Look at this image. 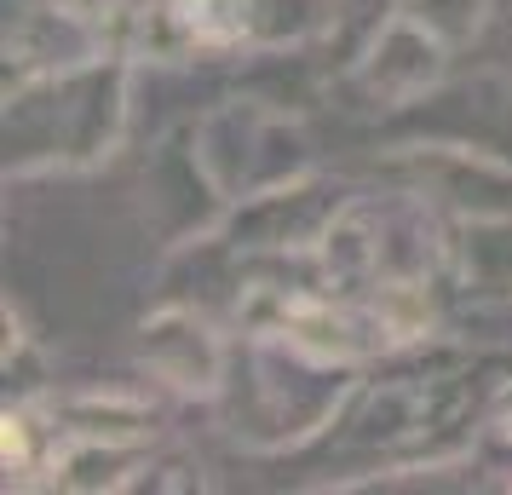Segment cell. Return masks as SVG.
<instances>
[{"mask_svg": "<svg viewBox=\"0 0 512 495\" xmlns=\"http://www.w3.org/2000/svg\"><path fill=\"white\" fill-rule=\"evenodd\" d=\"M127 64L133 58L104 52L81 70L6 87V173L104 162L127 133Z\"/></svg>", "mask_w": 512, "mask_h": 495, "instance_id": "cell-1", "label": "cell"}, {"mask_svg": "<svg viewBox=\"0 0 512 495\" xmlns=\"http://www.w3.org/2000/svg\"><path fill=\"white\" fill-rule=\"evenodd\" d=\"M357 369L294 352L277 334H248L242 352L231 346V369L219 386V403L231 415V432L254 449H288L334 426L340 403L351 398Z\"/></svg>", "mask_w": 512, "mask_h": 495, "instance_id": "cell-2", "label": "cell"}, {"mask_svg": "<svg viewBox=\"0 0 512 495\" xmlns=\"http://www.w3.org/2000/svg\"><path fill=\"white\" fill-rule=\"evenodd\" d=\"M196 139V156L208 167L213 190L225 196V208L242 202V196H259V190L294 185L311 173V139L305 127L288 110H271L259 98H236V104H219L190 127Z\"/></svg>", "mask_w": 512, "mask_h": 495, "instance_id": "cell-3", "label": "cell"}, {"mask_svg": "<svg viewBox=\"0 0 512 495\" xmlns=\"http://www.w3.org/2000/svg\"><path fill=\"white\" fill-rule=\"evenodd\" d=\"M346 208L340 190L328 196V185H317L311 173L294 179V185L259 190V196H242L225 208L219 219V236L242 248V254H300V248H317L328 231V219Z\"/></svg>", "mask_w": 512, "mask_h": 495, "instance_id": "cell-4", "label": "cell"}, {"mask_svg": "<svg viewBox=\"0 0 512 495\" xmlns=\"http://www.w3.org/2000/svg\"><path fill=\"white\" fill-rule=\"evenodd\" d=\"M449 58H455V52L443 47L420 18H409V12L397 6L392 18H386V29L374 35L369 52H363L346 75L369 104H415V98H426L443 81Z\"/></svg>", "mask_w": 512, "mask_h": 495, "instance_id": "cell-5", "label": "cell"}, {"mask_svg": "<svg viewBox=\"0 0 512 495\" xmlns=\"http://www.w3.org/2000/svg\"><path fill=\"white\" fill-rule=\"evenodd\" d=\"M139 357L162 386L185 392V398H219L225 369H231V346H225V340L213 334L208 317L196 306H185V300L162 306L139 329Z\"/></svg>", "mask_w": 512, "mask_h": 495, "instance_id": "cell-6", "label": "cell"}, {"mask_svg": "<svg viewBox=\"0 0 512 495\" xmlns=\"http://www.w3.org/2000/svg\"><path fill=\"white\" fill-rule=\"evenodd\" d=\"M403 162L415 173L409 190L432 196L449 219H507L512 213V167L484 150L432 144V150H409Z\"/></svg>", "mask_w": 512, "mask_h": 495, "instance_id": "cell-7", "label": "cell"}, {"mask_svg": "<svg viewBox=\"0 0 512 495\" xmlns=\"http://www.w3.org/2000/svg\"><path fill=\"white\" fill-rule=\"evenodd\" d=\"M104 58V35L93 24H81L75 12H64L58 0L35 6L18 18V29L6 35V64H12V87L29 75H64Z\"/></svg>", "mask_w": 512, "mask_h": 495, "instance_id": "cell-8", "label": "cell"}, {"mask_svg": "<svg viewBox=\"0 0 512 495\" xmlns=\"http://www.w3.org/2000/svg\"><path fill=\"white\" fill-rule=\"evenodd\" d=\"M64 438H104V444H150L162 415L144 398L127 392H70V398H41Z\"/></svg>", "mask_w": 512, "mask_h": 495, "instance_id": "cell-9", "label": "cell"}, {"mask_svg": "<svg viewBox=\"0 0 512 495\" xmlns=\"http://www.w3.org/2000/svg\"><path fill=\"white\" fill-rule=\"evenodd\" d=\"M150 444H104V438H64L58 467H52V490L98 495V490H127L133 472L144 467Z\"/></svg>", "mask_w": 512, "mask_h": 495, "instance_id": "cell-10", "label": "cell"}, {"mask_svg": "<svg viewBox=\"0 0 512 495\" xmlns=\"http://www.w3.org/2000/svg\"><path fill=\"white\" fill-rule=\"evenodd\" d=\"M455 265L478 294H512V213L507 219H455Z\"/></svg>", "mask_w": 512, "mask_h": 495, "instance_id": "cell-11", "label": "cell"}, {"mask_svg": "<svg viewBox=\"0 0 512 495\" xmlns=\"http://www.w3.org/2000/svg\"><path fill=\"white\" fill-rule=\"evenodd\" d=\"M403 12H409V18H420V24L432 29L449 52H461V47H472V41H478L489 0H403Z\"/></svg>", "mask_w": 512, "mask_h": 495, "instance_id": "cell-12", "label": "cell"}, {"mask_svg": "<svg viewBox=\"0 0 512 495\" xmlns=\"http://www.w3.org/2000/svg\"><path fill=\"white\" fill-rule=\"evenodd\" d=\"M127 490H202V467L190 455H144Z\"/></svg>", "mask_w": 512, "mask_h": 495, "instance_id": "cell-13", "label": "cell"}, {"mask_svg": "<svg viewBox=\"0 0 512 495\" xmlns=\"http://www.w3.org/2000/svg\"><path fill=\"white\" fill-rule=\"evenodd\" d=\"M472 455H478V461H495V467H507V472H512V386H507V392H501L495 403H489L484 432H478Z\"/></svg>", "mask_w": 512, "mask_h": 495, "instance_id": "cell-14", "label": "cell"}, {"mask_svg": "<svg viewBox=\"0 0 512 495\" xmlns=\"http://www.w3.org/2000/svg\"><path fill=\"white\" fill-rule=\"evenodd\" d=\"M64 12H75L81 24H93L98 35H104V52H110V41H116V29H121V18L133 12V0H58Z\"/></svg>", "mask_w": 512, "mask_h": 495, "instance_id": "cell-15", "label": "cell"}]
</instances>
